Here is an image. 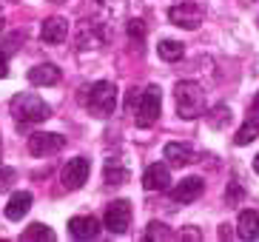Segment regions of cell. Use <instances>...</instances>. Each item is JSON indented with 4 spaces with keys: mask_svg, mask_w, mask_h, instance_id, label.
<instances>
[{
    "mask_svg": "<svg viewBox=\"0 0 259 242\" xmlns=\"http://www.w3.org/2000/svg\"><path fill=\"white\" fill-rule=\"evenodd\" d=\"M174 231H168V225H162V222H151L148 225V234H145V239H174Z\"/></svg>",
    "mask_w": 259,
    "mask_h": 242,
    "instance_id": "44dd1931",
    "label": "cell"
},
{
    "mask_svg": "<svg viewBox=\"0 0 259 242\" xmlns=\"http://www.w3.org/2000/svg\"><path fill=\"white\" fill-rule=\"evenodd\" d=\"M66 34H69V23L63 20V17H49V20H43V26H40V40L49 43V46L63 43Z\"/></svg>",
    "mask_w": 259,
    "mask_h": 242,
    "instance_id": "8fae6325",
    "label": "cell"
},
{
    "mask_svg": "<svg viewBox=\"0 0 259 242\" xmlns=\"http://www.w3.org/2000/svg\"><path fill=\"white\" fill-rule=\"evenodd\" d=\"M236 234L242 236V239H259V214L253 211V208H245V211H239V217H236Z\"/></svg>",
    "mask_w": 259,
    "mask_h": 242,
    "instance_id": "5bb4252c",
    "label": "cell"
},
{
    "mask_svg": "<svg viewBox=\"0 0 259 242\" xmlns=\"http://www.w3.org/2000/svg\"><path fill=\"white\" fill-rule=\"evenodd\" d=\"M12 3H17V0H12Z\"/></svg>",
    "mask_w": 259,
    "mask_h": 242,
    "instance_id": "1f68e13d",
    "label": "cell"
},
{
    "mask_svg": "<svg viewBox=\"0 0 259 242\" xmlns=\"http://www.w3.org/2000/svg\"><path fill=\"white\" fill-rule=\"evenodd\" d=\"M69 231L74 239H97L100 236V222L94 217H71Z\"/></svg>",
    "mask_w": 259,
    "mask_h": 242,
    "instance_id": "7c38bea8",
    "label": "cell"
},
{
    "mask_svg": "<svg viewBox=\"0 0 259 242\" xmlns=\"http://www.w3.org/2000/svg\"><path fill=\"white\" fill-rule=\"evenodd\" d=\"M20 239H23V242H40V239L54 242V239H57V234H54L49 225H43V222H31L23 234H20Z\"/></svg>",
    "mask_w": 259,
    "mask_h": 242,
    "instance_id": "ac0fdd59",
    "label": "cell"
},
{
    "mask_svg": "<svg viewBox=\"0 0 259 242\" xmlns=\"http://www.w3.org/2000/svg\"><path fill=\"white\" fill-rule=\"evenodd\" d=\"M12 114H15V120L20 123V126H31V123L49 120V117H52V108H49V103H43L37 94L26 91V94H17V97L12 100Z\"/></svg>",
    "mask_w": 259,
    "mask_h": 242,
    "instance_id": "3957f363",
    "label": "cell"
},
{
    "mask_svg": "<svg viewBox=\"0 0 259 242\" xmlns=\"http://www.w3.org/2000/svg\"><path fill=\"white\" fill-rule=\"evenodd\" d=\"M165 159L174 163V166H191V163H197V154H194V148L185 145V143H168L165 145Z\"/></svg>",
    "mask_w": 259,
    "mask_h": 242,
    "instance_id": "2e32d148",
    "label": "cell"
},
{
    "mask_svg": "<svg viewBox=\"0 0 259 242\" xmlns=\"http://www.w3.org/2000/svg\"><path fill=\"white\" fill-rule=\"evenodd\" d=\"M213 114H217V117H211V120H208V123L213 126V129H222V126H228V123H231V111H228V106H217V108H213Z\"/></svg>",
    "mask_w": 259,
    "mask_h": 242,
    "instance_id": "7402d4cb",
    "label": "cell"
},
{
    "mask_svg": "<svg viewBox=\"0 0 259 242\" xmlns=\"http://www.w3.org/2000/svg\"><path fill=\"white\" fill-rule=\"evenodd\" d=\"M31 208V194L29 191H17V194H12L9 197V205H6V217L9 220H23L26 214H29Z\"/></svg>",
    "mask_w": 259,
    "mask_h": 242,
    "instance_id": "9a60e30c",
    "label": "cell"
},
{
    "mask_svg": "<svg viewBox=\"0 0 259 242\" xmlns=\"http://www.w3.org/2000/svg\"><path fill=\"white\" fill-rule=\"evenodd\" d=\"M54 3H60V0H54Z\"/></svg>",
    "mask_w": 259,
    "mask_h": 242,
    "instance_id": "4dcf8cb0",
    "label": "cell"
},
{
    "mask_svg": "<svg viewBox=\"0 0 259 242\" xmlns=\"http://www.w3.org/2000/svg\"><path fill=\"white\" fill-rule=\"evenodd\" d=\"M180 239H202V236H199V231H194V225H188L183 234H180Z\"/></svg>",
    "mask_w": 259,
    "mask_h": 242,
    "instance_id": "4316f807",
    "label": "cell"
},
{
    "mask_svg": "<svg viewBox=\"0 0 259 242\" xmlns=\"http://www.w3.org/2000/svg\"><path fill=\"white\" fill-rule=\"evenodd\" d=\"M205 17V6L199 0H174L168 9V20L180 29H197Z\"/></svg>",
    "mask_w": 259,
    "mask_h": 242,
    "instance_id": "5b68a950",
    "label": "cell"
},
{
    "mask_svg": "<svg viewBox=\"0 0 259 242\" xmlns=\"http://www.w3.org/2000/svg\"><path fill=\"white\" fill-rule=\"evenodd\" d=\"M0 29H3V9H0Z\"/></svg>",
    "mask_w": 259,
    "mask_h": 242,
    "instance_id": "f546056e",
    "label": "cell"
},
{
    "mask_svg": "<svg viewBox=\"0 0 259 242\" xmlns=\"http://www.w3.org/2000/svg\"><path fill=\"white\" fill-rule=\"evenodd\" d=\"M174 100H177V114L183 120H197L202 108H205V94H202V86L194 83V80H180L174 86Z\"/></svg>",
    "mask_w": 259,
    "mask_h": 242,
    "instance_id": "7a4b0ae2",
    "label": "cell"
},
{
    "mask_svg": "<svg viewBox=\"0 0 259 242\" xmlns=\"http://www.w3.org/2000/svg\"><path fill=\"white\" fill-rule=\"evenodd\" d=\"M160 108H162L160 86H148L145 91H140L137 108H134V120H137L140 129H151L157 123V117H160Z\"/></svg>",
    "mask_w": 259,
    "mask_h": 242,
    "instance_id": "277c9868",
    "label": "cell"
},
{
    "mask_svg": "<svg viewBox=\"0 0 259 242\" xmlns=\"http://www.w3.org/2000/svg\"><path fill=\"white\" fill-rule=\"evenodd\" d=\"M89 174H92V163H89L85 157H74V159H69V163L63 166L60 180L69 191H77V188H83L85 182H89Z\"/></svg>",
    "mask_w": 259,
    "mask_h": 242,
    "instance_id": "52a82bcc",
    "label": "cell"
},
{
    "mask_svg": "<svg viewBox=\"0 0 259 242\" xmlns=\"http://www.w3.org/2000/svg\"><path fill=\"white\" fill-rule=\"evenodd\" d=\"M253 111H259V94H256V100H253Z\"/></svg>",
    "mask_w": 259,
    "mask_h": 242,
    "instance_id": "f1b7e54d",
    "label": "cell"
},
{
    "mask_svg": "<svg viewBox=\"0 0 259 242\" xmlns=\"http://www.w3.org/2000/svg\"><path fill=\"white\" fill-rule=\"evenodd\" d=\"M128 37L134 40L137 46L145 40V23L140 20V17H137V20H131V23H128Z\"/></svg>",
    "mask_w": 259,
    "mask_h": 242,
    "instance_id": "603a6c76",
    "label": "cell"
},
{
    "mask_svg": "<svg viewBox=\"0 0 259 242\" xmlns=\"http://www.w3.org/2000/svg\"><path fill=\"white\" fill-rule=\"evenodd\" d=\"M157 52H160V57L162 60H168V63H177L180 57H183V43L180 40H162L160 46H157Z\"/></svg>",
    "mask_w": 259,
    "mask_h": 242,
    "instance_id": "ffe728a7",
    "label": "cell"
},
{
    "mask_svg": "<svg viewBox=\"0 0 259 242\" xmlns=\"http://www.w3.org/2000/svg\"><path fill=\"white\" fill-rule=\"evenodd\" d=\"M253 171L259 174V154H256V159H253Z\"/></svg>",
    "mask_w": 259,
    "mask_h": 242,
    "instance_id": "83f0119b",
    "label": "cell"
},
{
    "mask_svg": "<svg viewBox=\"0 0 259 242\" xmlns=\"http://www.w3.org/2000/svg\"><path fill=\"white\" fill-rule=\"evenodd\" d=\"M83 106L94 114V117H111L117 108V86L111 80H97L89 89H83Z\"/></svg>",
    "mask_w": 259,
    "mask_h": 242,
    "instance_id": "6da1fadb",
    "label": "cell"
},
{
    "mask_svg": "<svg viewBox=\"0 0 259 242\" xmlns=\"http://www.w3.org/2000/svg\"><path fill=\"white\" fill-rule=\"evenodd\" d=\"M106 228L111 234H125L131 225V203L128 199H114V203L106 208V217H103Z\"/></svg>",
    "mask_w": 259,
    "mask_h": 242,
    "instance_id": "ba28073f",
    "label": "cell"
},
{
    "mask_svg": "<svg viewBox=\"0 0 259 242\" xmlns=\"http://www.w3.org/2000/svg\"><path fill=\"white\" fill-rule=\"evenodd\" d=\"M143 188L145 191H168L171 188V171L165 163H151L143 171Z\"/></svg>",
    "mask_w": 259,
    "mask_h": 242,
    "instance_id": "30bf717a",
    "label": "cell"
},
{
    "mask_svg": "<svg viewBox=\"0 0 259 242\" xmlns=\"http://www.w3.org/2000/svg\"><path fill=\"white\" fill-rule=\"evenodd\" d=\"M256 137H259V111H253V114H251V120L245 123L239 131H236L234 143H236V145H248V143H253Z\"/></svg>",
    "mask_w": 259,
    "mask_h": 242,
    "instance_id": "d6986e66",
    "label": "cell"
},
{
    "mask_svg": "<svg viewBox=\"0 0 259 242\" xmlns=\"http://www.w3.org/2000/svg\"><path fill=\"white\" fill-rule=\"evenodd\" d=\"M202 191H205L202 177H185V180H180L177 188H171V199L177 205H188V203H197L202 197Z\"/></svg>",
    "mask_w": 259,
    "mask_h": 242,
    "instance_id": "9c48e42d",
    "label": "cell"
},
{
    "mask_svg": "<svg viewBox=\"0 0 259 242\" xmlns=\"http://www.w3.org/2000/svg\"><path fill=\"white\" fill-rule=\"evenodd\" d=\"M3 77H9V60H6V52L0 49V80Z\"/></svg>",
    "mask_w": 259,
    "mask_h": 242,
    "instance_id": "484cf974",
    "label": "cell"
},
{
    "mask_svg": "<svg viewBox=\"0 0 259 242\" xmlns=\"http://www.w3.org/2000/svg\"><path fill=\"white\" fill-rule=\"evenodd\" d=\"M63 148H66V137L54 131H37L29 137V151L34 157H52V154H60Z\"/></svg>",
    "mask_w": 259,
    "mask_h": 242,
    "instance_id": "8992f818",
    "label": "cell"
},
{
    "mask_svg": "<svg viewBox=\"0 0 259 242\" xmlns=\"http://www.w3.org/2000/svg\"><path fill=\"white\" fill-rule=\"evenodd\" d=\"M12 177H15V171H9V168H0V191L9 188V182H12Z\"/></svg>",
    "mask_w": 259,
    "mask_h": 242,
    "instance_id": "d4e9b609",
    "label": "cell"
},
{
    "mask_svg": "<svg viewBox=\"0 0 259 242\" xmlns=\"http://www.w3.org/2000/svg\"><path fill=\"white\" fill-rule=\"evenodd\" d=\"M131 171L122 166V159H106V182L108 185H122L128 182Z\"/></svg>",
    "mask_w": 259,
    "mask_h": 242,
    "instance_id": "e0dca14e",
    "label": "cell"
},
{
    "mask_svg": "<svg viewBox=\"0 0 259 242\" xmlns=\"http://www.w3.org/2000/svg\"><path fill=\"white\" fill-rule=\"evenodd\" d=\"M29 83L31 86H57L60 83V68L54 63H40V66L29 68Z\"/></svg>",
    "mask_w": 259,
    "mask_h": 242,
    "instance_id": "4fadbf2b",
    "label": "cell"
},
{
    "mask_svg": "<svg viewBox=\"0 0 259 242\" xmlns=\"http://www.w3.org/2000/svg\"><path fill=\"white\" fill-rule=\"evenodd\" d=\"M137 100H140V91L131 89L128 97H125V111H128V114H134V108H137Z\"/></svg>",
    "mask_w": 259,
    "mask_h": 242,
    "instance_id": "cb8c5ba5",
    "label": "cell"
}]
</instances>
